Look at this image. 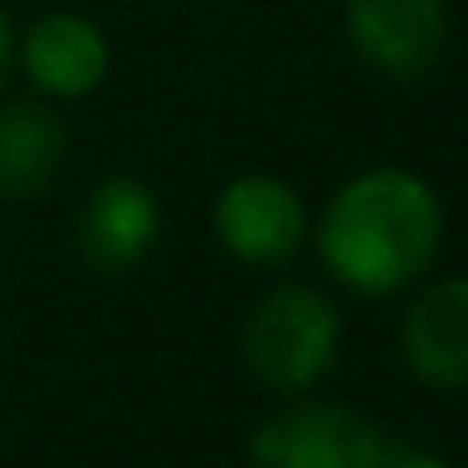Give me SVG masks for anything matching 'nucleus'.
I'll use <instances>...</instances> for the list:
<instances>
[{
	"mask_svg": "<svg viewBox=\"0 0 468 468\" xmlns=\"http://www.w3.org/2000/svg\"><path fill=\"white\" fill-rule=\"evenodd\" d=\"M403 357L423 383L453 393L468 367V287L458 277L428 287L403 323Z\"/></svg>",
	"mask_w": 468,
	"mask_h": 468,
	"instance_id": "8",
	"label": "nucleus"
},
{
	"mask_svg": "<svg viewBox=\"0 0 468 468\" xmlns=\"http://www.w3.org/2000/svg\"><path fill=\"white\" fill-rule=\"evenodd\" d=\"M11 66H16V31L5 21V11H0V81L11 76Z\"/></svg>",
	"mask_w": 468,
	"mask_h": 468,
	"instance_id": "10",
	"label": "nucleus"
},
{
	"mask_svg": "<svg viewBox=\"0 0 468 468\" xmlns=\"http://www.w3.org/2000/svg\"><path fill=\"white\" fill-rule=\"evenodd\" d=\"M252 463L272 468H383V463H438L423 448H403L383 438L373 418L333 403H307L272 418L252 438Z\"/></svg>",
	"mask_w": 468,
	"mask_h": 468,
	"instance_id": "3",
	"label": "nucleus"
},
{
	"mask_svg": "<svg viewBox=\"0 0 468 468\" xmlns=\"http://www.w3.org/2000/svg\"><path fill=\"white\" fill-rule=\"evenodd\" d=\"M162 237V207L132 176H112L91 192V202L81 207V227H76V242L81 257L96 272H132L142 267V257L156 247Z\"/></svg>",
	"mask_w": 468,
	"mask_h": 468,
	"instance_id": "6",
	"label": "nucleus"
},
{
	"mask_svg": "<svg viewBox=\"0 0 468 468\" xmlns=\"http://www.w3.org/2000/svg\"><path fill=\"white\" fill-rule=\"evenodd\" d=\"M26 76L46 96H86L106 81V36L86 16L51 11L26 31Z\"/></svg>",
	"mask_w": 468,
	"mask_h": 468,
	"instance_id": "7",
	"label": "nucleus"
},
{
	"mask_svg": "<svg viewBox=\"0 0 468 468\" xmlns=\"http://www.w3.org/2000/svg\"><path fill=\"white\" fill-rule=\"evenodd\" d=\"M443 207L423 176L403 166L363 172L323 217V262L357 292H398L433 262Z\"/></svg>",
	"mask_w": 468,
	"mask_h": 468,
	"instance_id": "1",
	"label": "nucleus"
},
{
	"mask_svg": "<svg viewBox=\"0 0 468 468\" xmlns=\"http://www.w3.org/2000/svg\"><path fill=\"white\" fill-rule=\"evenodd\" d=\"M66 162V126L46 106H5L0 112V192L36 197L56 182Z\"/></svg>",
	"mask_w": 468,
	"mask_h": 468,
	"instance_id": "9",
	"label": "nucleus"
},
{
	"mask_svg": "<svg viewBox=\"0 0 468 468\" xmlns=\"http://www.w3.org/2000/svg\"><path fill=\"white\" fill-rule=\"evenodd\" d=\"M347 36L373 71L393 81L433 71L448 46L443 0H347Z\"/></svg>",
	"mask_w": 468,
	"mask_h": 468,
	"instance_id": "4",
	"label": "nucleus"
},
{
	"mask_svg": "<svg viewBox=\"0 0 468 468\" xmlns=\"http://www.w3.org/2000/svg\"><path fill=\"white\" fill-rule=\"evenodd\" d=\"M337 323L333 303L313 287H277L247 313L242 327V357L257 383L277 393L317 383L337 357Z\"/></svg>",
	"mask_w": 468,
	"mask_h": 468,
	"instance_id": "2",
	"label": "nucleus"
},
{
	"mask_svg": "<svg viewBox=\"0 0 468 468\" xmlns=\"http://www.w3.org/2000/svg\"><path fill=\"white\" fill-rule=\"evenodd\" d=\"M217 237L252 267H277L303 247L307 212L282 176H237L217 197Z\"/></svg>",
	"mask_w": 468,
	"mask_h": 468,
	"instance_id": "5",
	"label": "nucleus"
}]
</instances>
